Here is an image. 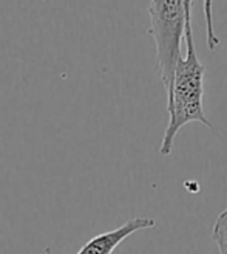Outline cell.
Returning a JSON list of instances; mask_svg holds the SVG:
<instances>
[{"mask_svg":"<svg viewBox=\"0 0 227 254\" xmlns=\"http://www.w3.org/2000/svg\"><path fill=\"white\" fill-rule=\"evenodd\" d=\"M192 9L193 8H190L187 12L185 30H184L185 55L181 56L178 64H176L172 85L166 92L169 123L159 147V154L162 157L170 155L175 138L185 124L201 123L207 126L209 129H213V124L207 120L203 106L206 68L199 62L196 55L193 28H192Z\"/></svg>","mask_w":227,"mask_h":254,"instance_id":"1","label":"cell"},{"mask_svg":"<svg viewBox=\"0 0 227 254\" xmlns=\"http://www.w3.org/2000/svg\"><path fill=\"white\" fill-rule=\"evenodd\" d=\"M193 0H150V30L156 44V64L166 92L172 85L173 73L181 55L188 9Z\"/></svg>","mask_w":227,"mask_h":254,"instance_id":"2","label":"cell"},{"mask_svg":"<svg viewBox=\"0 0 227 254\" xmlns=\"http://www.w3.org/2000/svg\"><path fill=\"white\" fill-rule=\"evenodd\" d=\"M156 225V220L151 217H135L125 222L122 226L113 231L102 233L93 237L79 250V254H110L115 251L125 239L135 234L136 231L148 230Z\"/></svg>","mask_w":227,"mask_h":254,"instance_id":"3","label":"cell"},{"mask_svg":"<svg viewBox=\"0 0 227 254\" xmlns=\"http://www.w3.org/2000/svg\"><path fill=\"white\" fill-rule=\"evenodd\" d=\"M212 239L217 244L218 251L227 254V208L217 217L215 225H213Z\"/></svg>","mask_w":227,"mask_h":254,"instance_id":"4","label":"cell"},{"mask_svg":"<svg viewBox=\"0 0 227 254\" xmlns=\"http://www.w3.org/2000/svg\"><path fill=\"white\" fill-rule=\"evenodd\" d=\"M204 16H206V41H207V47L210 52L217 50L220 45V39L215 34V30H213V14H212V0H204Z\"/></svg>","mask_w":227,"mask_h":254,"instance_id":"5","label":"cell"}]
</instances>
